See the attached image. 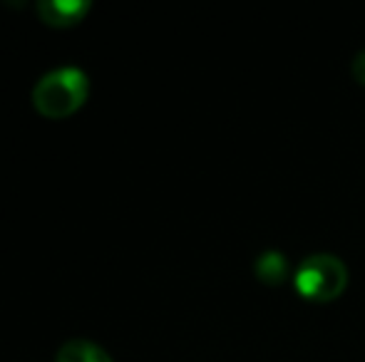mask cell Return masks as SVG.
<instances>
[{
	"label": "cell",
	"instance_id": "cell-1",
	"mask_svg": "<svg viewBox=\"0 0 365 362\" xmlns=\"http://www.w3.org/2000/svg\"><path fill=\"white\" fill-rule=\"evenodd\" d=\"M90 95V80L80 68L65 65V68L50 70L38 80L33 87V105L48 119H65L75 115L85 105Z\"/></svg>",
	"mask_w": 365,
	"mask_h": 362
},
{
	"label": "cell",
	"instance_id": "cell-2",
	"mask_svg": "<svg viewBox=\"0 0 365 362\" xmlns=\"http://www.w3.org/2000/svg\"><path fill=\"white\" fill-rule=\"evenodd\" d=\"M293 285L298 295L313 303L336 300L348 285V268L333 253H313L298 263L293 273Z\"/></svg>",
	"mask_w": 365,
	"mask_h": 362
},
{
	"label": "cell",
	"instance_id": "cell-3",
	"mask_svg": "<svg viewBox=\"0 0 365 362\" xmlns=\"http://www.w3.org/2000/svg\"><path fill=\"white\" fill-rule=\"evenodd\" d=\"M87 13H90L87 0H40L38 3V15L43 18V23L55 28H70L80 23Z\"/></svg>",
	"mask_w": 365,
	"mask_h": 362
},
{
	"label": "cell",
	"instance_id": "cell-4",
	"mask_svg": "<svg viewBox=\"0 0 365 362\" xmlns=\"http://www.w3.org/2000/svg\"><path fill=\"white\" fill-rule=\"evenodd\" d=\"M55 362H112V358L100 345L90 343V340L75 338V340H68V343L58 350Z\"/></svg>",
	"mask_w": 365,
	"mask_h": 362
},
{
	"label": "cell",
	"instance_id": "cell-5",
	"mask_svg": "<svg viewBox=\"0 0 365 362\" xmlns=\"http://www.w3.org/2000/svg\"><path fill=\"white\" fill-rule=\"evenodd\" d=\"M254 271L261 283L281 285L286 278H289V261H286V256L279 251H264V253H259V258H256Z\"/></svg>",
	"mask_w": 365,
	"mask_h": 362
},
{
	"label": "cell",
	"instance_id": "cell-6",
	"mask_svg": "<svg viewBox=\"0 0 365 362\" xmlns=\"http://www.w3.org/2000/svg\"><path fill=\"white\" fill-rule=\"evenodd\" d=\"M351 73H353V78H356L358 82L365 85V50H361V53H358L356 58H353Z\"/></svg>",
	"mask_w": 365,
	"mask_h": 362
}]
</instances>
